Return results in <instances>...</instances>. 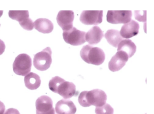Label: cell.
Masks as SVG:
<instances>
[{"mask_svg":"<svg viewBox=\"0 0 154 114\" xmlns=\"http://www.w3.org/2000/svg\"><path fill=\"white\" fill-rule=\"evenodd\" d=\"M48 86L51 91L59 94L65 99L70 98L77 96L79 94L73 83L66 81L58 76L52 78L49 82Z\"/></svg>","mask_w":154,"mask_h":114,"instance_id":"1","label":"cell"},{"mask_svg":"<svg viewBox=\"0 0 154 114\" xmlns=\"http://www.w3.org/2000/svg\"><path fill=\"white\" fill-rule=\"evenodd\" d=\"M107 95L103 90L96 89L90 91H84L80 94L78 101L84 107L94 105L96 107L103 106L106 104Z\"/></svg>","mask_w":154,"mask_h":114,"instance_id":"2","label":"cell"},{"mask_svg":"<svg viewBox=\"0 0 154 114\" xmlns=\"http://www.w3.org/2000/svg\"><path fill=\"white\" fill-rule=\"evenodd\" d=\"M80 56L86 62L96 65L102 64L105 58V54L101 49L88 44L83 46Z\"/></svg>","mask_w":154,"mask_h":114,"instance_id":"3","label":"cell"},{"mask_svg":"<svg viewBox=\"0 0 154 114\" xmlns=\"http://www.w3.org/2000/svg\"><path fill=\"white\" fill-rule=\"evenodd\" d=\"M32 59L26 54L22 53L15 58L13 64V70L17 75L25 76L31 71Z\"/></svg>","mask_w":154,"mask_h":114,"instance_id":"4","label":"cell"},{"mask_svg":"<svg viewBox=\"0 0 154 114\" xmlns=\"http://www.w3.org/2000/svg\"><path fill=\"white\" fill-rule=\"evenodd\" d=\"M52 51L48 47L35 54L33 60V64L38 70L43 71L49 68L52 62Z\"/></svg>","mask_w":154,"mask_h":114,"instance_id":"5","label":"cell"},{"mask_svg":"<svg viewBox=\"0 0 154 114\" xmlns=\"http://www.w3.org/2000/svg\"><path fill=\"white\" fill-rule=\"evenodd\" d=\"M85 32L77 29L74 27L66 31H63V39L66 43L77 46L81 45L85 41Z\"/></svg>","mask_w":154,"mask_h":114,"instance_id":"6","label":"cell"},{"mask_svg":"<svg viewBox=\"0 0 154 114\" xmlns=\"http://www.w3.org/2000/svg\"><path fill=\"white\" fill-rule=\"evenodd\" d=\"M8 14L10 18L18 21L24 29L31 31L33 29L34 22L29 18L28 10H9Z\"/></svg>","mask_w":154,"mask_h":114,"instance_id":"7","label":"cell"},{"mask_svg":"<svg viewBox=\"0 0 154 114\" xmlns=\"http://www.w3.org/2000/svg\"><path fill=\"white\" fill-rule=\"evenodd\" d=\"M132 15L131 10H108L107 21L111 23H126L131 21Z\"/></svg>","mask_w":154,"mask_h":114,"instance_id":"8","label":"cell"},{"mask_svg":"<svg viewBox=\"0 0 154 114\" xmlns=\"http://www.w3.org/2000/svg\"><path fill=\"white\" fill-rule=\"evenodd\" d=\"M35 104L36 114H55L53 101L49 97L41 96L36 100Z\"/></svg>","mask_w":154,"mask_h":114,"instance_id":"9","label":"cell"},{"mask_svg":"<svg viewBox=\"0 0 154 114\" xmlns=\"http://www.w3.org/2000/svg\"><path fill=\"white\" fill-rule=\"evenodd\" d=\"M103 16V10H83L79 19L86 25H97L102 22Z\"/></svg>","mask_w":154,"mask_h":114,"instance_id":"10","label":"cell"},{"mask_svg":"<svg viewBox=\"0 0 154 114\" xmlns=\"http://www.w3.org/2000/svg\"><path fill=\"white\" fill-rule=\"evenodd\" d=\"M74 17V13L72 10H60L58 13L56 20L63 31H66L73 27Z\"/></svg>","mask_w":154,"mask_h":114,"instance_id":"11","label":"cell"},{"mask_svg":"<svg viewBox=\"0 0 154 114\" xmlns=\"http://www.w3.org/2000/svg\"><path fill=\"white\" fill-rule=\"evenodd\" d=\"M129 58L125 52L119 51L111 58L108 64L109 70L112 72L118 71L125 64Z\"/></svg>","mask_w":154,"mask_h":114,"instance_id":"12","label":"cell"},{"mask_svg":"<svg viewBox=\"0 0 154 114\" xmlns=\"http://www.w3.org/2000/svg\"><path fill=\"white\" fill-rule=\"evenodd\" d=\"M55 110L57 114H75L77 110L72 101L70 100L62 99L57 103Z\"/></svg>","mask_w":154,"mask_h":114,"instance_id":"13","label":"cell"},{"mask_svg":"<svg viewBox=\"0 0 154 114\" xmlns=\"http://www.w3.org/2000/svg\"><path fill=\"white\" fill-rule=\"evenodd\" d=\"M139 28L138 23L134 20H131L122 26L120 33L123 38H130L138 34Z\"/></svg>","mask_w":154,"mask_h":114,"instance_id":"14","label":"cell"},{"mask_svg":"<svg viewBox=\"0 0 154 114\" xmlns=\"http://www.w3.org/2000/svg\"><path fill=\"white\" fill-rule=\"evenodd\" d=\"M104 36L103 32L100 28L95 26L91 28L85 34V40L90 44L99 43Z\"/></svg>","mask_w":154,"mask_h":114,"instance_id":"15","label":"cell"},{"mask_svg":"<svg viewBox=\"0 0 154 114\" xmlns=\"http://www.w3.org/2000/svg\"><path fill=\"white\" fill-rule=\"evenodd\" d=\"M34 24V28L36 30L44 34L51 33L54 28L53 23L46 18H38L35 20Z\"/></svg>","mask_w":154,"mask_h":114,"instance_id":"16","label":"cell"},{"mask_svg":"<svg viewBox=\"0 0 154 114\" xmlns=\"http://www.w3.org/2000/svg\"><path fill=\"white\" fill-rule=\"evenodd\" d=\"M24 82L27 88L33 90L37 89L40 86L41 80L40 76L38 74L31 72L25 76Z\"/></svg>","mask_w":154,"mask_h":114,"instance_id":"17","label":"cell"},{"mask_svg":"<svg viewBox=\"0 0 154 114\" xmlns=\"http://www.w3.org/2000/svg\"><path fill=\"white\" fill-rule=\"evenodd\" d=\"M136 46L135 44L130 39L122 40L119 44L117 51H122L128 55L129 58L131 57L135 52Z\"/></svg>","mask_w":154,"mask_h":114,"instance_id":"18","label":"cell"},{"mask_svg":"<svg viewBox=\"0 0 154 114\" xmlns=\"http://www.w3.org/2000/svg\"><path fill=\"white\" fill-rule=\"evenodd\" d=\"M105 37L108 42L115 47H117L123 38L120 35L119 31L114 29L108 30L105 34Z\"/></svg>","mask_w":154,"mask_h":114,"instance_id":"19","label":"cell"},{"mask_svg":"<svg viewBox=\"0 0 154 114\" xmlns=\"http://www.w3.org/2000/svg\"><path fill=\"white\" fill-rule=\"evenodd\" d=\"M96 114H113L114 109L109 104L106 103L102 106L96 107Z\"/></svg>","mask_w":154,"mask_h":114,"instance_id":"20","label":"cell"},{"mask_svg":"<svg viewBox=\"0 0 154 114\" xmlns=\"http://www.w3.org/2000/svg\"><path fill=\"white\" fill-rule=\"evenodd\" d=\"M134 16L136 20L140 22H145L146 21V11L135 10L134 12Z\"/></svg>","mask_w":154,"mask_h":114,"instance_id":"21","label":"cell"},{"mask_svg":"<svg viewBox=\"0 0 154 114\" xmlns=\"http://www.w3.org/2000/svg\"><path fill=\"white\" fill-rule=\"evenodd\" d=\"M4 114H20L17 109L14 108H10L7 110Z\"/></svg>","mask_w":154,"mask_h":114,"instance_id":"22","label":"cell"},{"mask_svg":"<svg viewBox=\"0 0 154 114\" xmlns=\"http://www.w3.org/2000/svg\"><path fill=\"white\" fill-rule=\"evenodd\" d=\"M5 48V46L4 42L0 39V55L4 52Z\"/></svg>","mask_w":154,"mask_h":114,"instance_id":"23","label":"cell"},{"mask_svg":"<svg viewBox=\"0 0 154 114\" xmlns=\"http://www.w3.org/2000/svg\"><path fill=\"white\" fill-rule=\"evenodd\" d=\"M5 110V106L3 103L0 101V114H4Z\"/></svg>","mask_w":154,"mask_h":114,"instance_id":"24","label":"cell"},{"mask_svg":"<svg viewBox=\"0 0 154 114\" xmlns=\"http://www.w3.org/2000/svg\"><path fill=\"white\" fill-rule=\"evenodd\" d=\"M3 10H0V17L2 16V15L3 13Z\"/></svg>","mask_w":154,"mask_h":114,"instance_id":"25","label":"cell"},{"mask_svg":"<svg viewBox=\"0 0 154 114\" xmlns=\"http://www.w3.org/2000/svg\"></svg>","mask_w":154,"mask_h":114,"instance_id":"26","label":"cell"},{"mask_svg":"<svg viewBox=\"0 0 154 114\" xmlns=\"http://www.w3.org/2000/svg\"><path fill=\"white\" fill-rule=\"evenodd\" d=\"M145 114H146V113Z\"/></svg>","mask_w":154,"mask_h":114,"instance_id":"27","label":"cell"}]
</instances>
